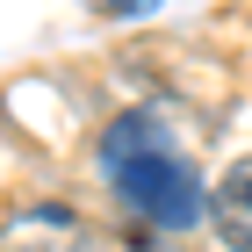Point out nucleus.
<instances>
[{"label":"nucleus","instance_id":"20e7f679","mask_svg":"<svg viewBox=\"0 0 252 252\" xmlns=\"http://www.w3.org/2000/svg\"><path fill=\"white\" fill-rule=\"evenodd\" d=\"M152 7H166V0H101V15H116V22H130V15H152Z\"/></svg>","mask_w":252,"mask_h":252},{"label":"nucleus","instance_id":"7ed1b4c3","mask_svg":"<svg viewBox=\"0 0 252 252\" xmlns=\"http://www.w3.org/2000/svg\"><path fill=\"white\" fill-rule=\"evenodd\" d=\"M209 223H216V238H223V245L252 252V158H245V166H231V173H223V188L209 194Z\"/></svg>","mask_w":252,"mask_h":252},{"label":"nucleus","instance_id":"f257e3e1","mask_svg":"<svg viewBox=\"0 0 252 252\" xmlns=\"http://www.w3.org/2000/svg\"><path fill=\"white\" fill-rule=\"evenodd\" d=\"M101 180L152 231H188L194 216L209 209L202 173L188 166V152L166 130V108H123L108 123V137H101Z\"/></svg>","mask_w":252,"mask_h":252},{"label":"nucleus","instance_id":"f03ea898","mask_svg":"<svg viewBox=\"0 0 252 252\" xmlns=\"http://www.w3.org/2000/svg\"><path fill=\"white\" fill-rule=\"evenodd\" d=\"M0 252H101V238L72 209H22L0 231Z\"/></svg>","mask_w":252,"mask_h":252}]
</instances>
